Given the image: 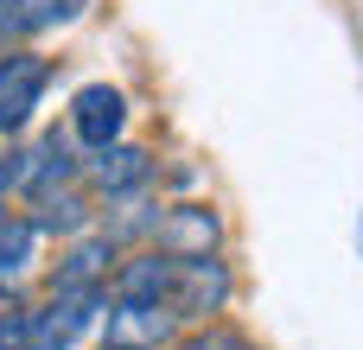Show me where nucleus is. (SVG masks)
Returning a JSON list of instances; mask_svg holds the SVG:
<instances>
[{
	"instance_id": "1",
	"label": "nucleus",
	"mask_w": 363,
	"mask_h": 350,
	"mask_svg": "<svg viewBox=\"0 0 363 350\" xmlns=\"http://www.w3.org/2000/svg\"><path fill=\"white\" fill-rule=\"evenodd\" d=\"M179 312L172 300H128V293H108L102 300V319H96V338L102 350H166L179 338Z\"/></svg>"
},
{
	"instance_id": "2",
	"label": "nucleus",
	"mask_w": 363,
	"mask_h": 350,
	"mask_svg": "<svg viewBox=\"0 0 363 350\" xmlns=\"http://www.w3.org/2000/svg\"><path fill=\"white\" fill-rule=\"evenodd\" d=\"M102 300L108 293L96 287H51V300L32 306V350H70L77 338H89L102 319Z\"/></svg>"
},
{
	"instance_id": "3",
	"label": "nucleus",
	"mask_w": 363,
	"mask_h": 350,
	"mask_svg": "<svg viewBox=\"0 0 363 350\" xmlns=\"http://www.w3.org/2000/svg\"><path fill=\"white\" fill-rule=\"evenodd\" d=\"M230 261L223 255H198V261H179L172 268V312L185 319V325H211L223 306H230Z\"/></svg>"
},
{
	"instance_id": "4",
	"label": "nucleus",
	"mask_w": 363,
	"mask_h": 350,
	"mask_svg": "<svg viewBox=\"0 0 363 350\" xmlns=\"http://www.w3.org/2000/svg\"><path fill=\"white\" fill-rule=\"evenodd\" d=\"M147 236H153L160 255L198 261V255H217V249H223V217H217L211 204H172V210H160V217L147 223Z\"/></svg>"
},
{
	"instance_id": "5",
	"label": "nucleus",
	"mask_w": 363,
	"mask_h": 350,
	"mask_svg": "<svg viewBox=\"0 0 363 350\" xmlns=\"http://www.w3.org/2000/svg\"><path fill=\"white\" fill-rule=\"evenodd\" d=\"M51 89V57L38 51H6L0 57V134H19Z\"/></svg>"
},
{
	"instance_id": "6",
	"label": "nucleus",
	"mask_w": 363,
	"mask_h": 350,
	"mask_svg": "<svg viewBox=\"0 0 363 350\" xmlns=\"http://www.w3.org/2000/svg\"><path fill=\"white\" fill-rule=\"evenodd\" d=\"M153 179V153L147 147H128V140H108L83 159V185L96 198H134L140 185Z\"/></svg>"
},
{
	"instance_id": "7",
	"label": "nucleus",
	"mask_w": 363,
	"mask_h": 350,
	"mask_svg": "<svg viewBox=\"0 0 363 350\" xmlns=\"http://www.w3.org/2000/svg\"><path fill=\"white\" fill-rule=\"evenodd\" d=\"M121 128H128V96L115 89V83H83L77 96H70V134L96 153V147H108V140H121Z\"/></svg>"
},
{
	"instance_id": "8",
	"label": "nucleus",
	"mask_w": 363,
	"mask_h": 350,
	"mask_svg": "<svg viewBox=\"0 0 363 350\" xmlns=\"http://www.w3.org/2000/svg\"><path fill=\"white\" fill-rule=\"evenodd\" d=\"M115 261H121L115 236H77V242H70V255L51 268V287H96V293H108Z\"/></svg>"
},
{
	"instance_id": "9",
	"label": "nucleus",
	"mask_w": 363,
	"mask_h": 350,
	"mask_svg": "<svg viewBox=\"0 0 363 350\" xmlns=\"http://www.w3.org/2000/svg\"><path fill=\"white\" fill-rule=\"evenodd\" d=\"M26 217H32V230H38V236H83V230L96 223L89 191H77V185L45 191V198H26Z\"/></svg>"
},
{
	"instance_id": "10",
	"label": "nucleus",
	"mask_w": 363,
	"mask_h": 350,
	"mask_svg": "<svg viewBox=\"0 0 363 350\" xmlns=\"http://www.w3.org/2000/svg\"><path fill=\"white\" fill-rule=\"evenodd\" d=\"M172 255H160V249H140V255H128V261H115V274H108V293H128V300H166L172 293Z\"/></svg>"
},
{
	"instance_id": "11",
	"label": "nucleus",
	"mask_w": 363,
	"mask_h": 350,
	"mask_svg": "<svg viewBox=\"0 0 363 350\" xmlns=\"http://www.w3.org/2000/svg\"><path fill=\"white\" fill-rule=\"evenodd\" d=\"M32 255H38V230H32V217H26L13 198H0V287H13V281L32 268Z\"/></svg>"
},
{
	"instance_id": "12",
	"label": "nucleus",
	"mask_w": 363,
	"mask_h": 350,
	"mask_svg": "<svg viewBox=\"0 0 363 350\" xmlns=\"http://www.w3.org/2000/svg\"><path fill=\"white\" fill-rule=\"evenodd\" d=\"M83 0H0V32H51L77 19Z\"/></svg>"
},
{
	"instance_id": "13",
	"label": "nucleus",
	"mask_w": 363,
	"mask_h": 350,
	"mask_svg": "<svg viewBox=\"0 0 363 350\" xmlns=\"http://www.w3.org/2000/svg\"><path fill=\"white\" fill-rule=\"evenodd\" d=\"M166 350H262V344L242 338V332H230V325H198L191 338H172Z\"/></svg>"
},
{
	"instance_id": "14",
	"label": "nucleus",
	"mask_w": 363,
	"mask_h": 350,
	"mask_svg": "<svg viewBox=\"0 0 363 350\" xmlns=\"http://www.w3.org/2000/svg\"><path fill=\"white\" fill-rule=\"evenodd\" d=\"M357 249H363V217H357Z\"/></svg>"
}]
</instances>
